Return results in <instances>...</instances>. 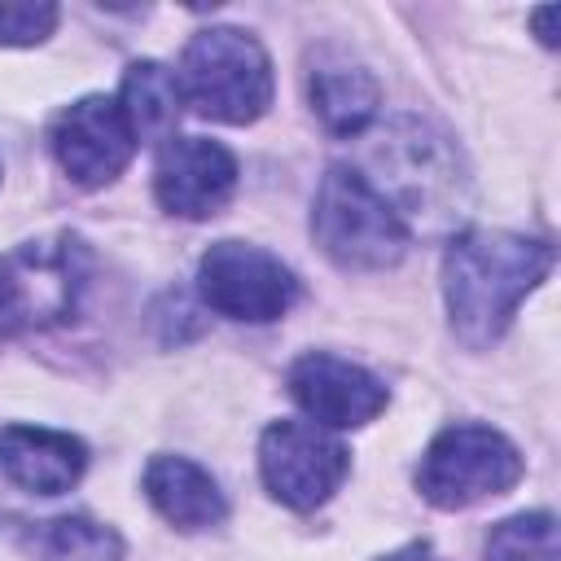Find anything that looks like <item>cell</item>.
Segmentation results:
<instances>
[{"mask_svg":"<svg viewBox=\"0 0 561 561\" xmlns=\"http://www.w3.org/2000/svg\"><path fill=\"white\" fill-rule=\"evenodd\" d=\"M197 289L210 311L254 324L285 316L298 298L294 272L276 254L245 241H215L197 263Z\"/></svg>","mask_w":561,"mask_h":561,"instance_id":"obj_7","label":"cell"},{"mask_svg":"<svg viewBox=\"0 0 561 561\" xmlns=\"http://www.w3.org/2000/svg\"><path fill=\"white\" fill-rule=\"evenodd\" d=\"M57 26V4L48 0H0V44H39Z\"/></svg>","mask_w":561,"mask_h":561,"instance_id":"obj_18","label":"cell"},{"mask_svg":"<svg viewBox=\"0 0 561 561\" xmlns=\"http://www.w3.org/2000/svg\"><path fill=\"white\" fill-rule=\"evenodd\" d=\"M522 478L517 447L491 425H451L443 430L416 469V491L434 508H469L478 500L504 495Z\"/></svg>","mask_w":561,"mask_h":561,"instance_id":"obj_6","label":"cell"},{"mask_svg":"<svg viewBox=\"0 0 561 561\" xmlns=\"http://www.w3.org/2000/svg\"><path fill=\"white\" fill-rule=\"evenodd\" d=\"M145 495L180 530H206L228 513L219 482L184 456H153L145 465Z\"/></svg>","mask_w":561,"mask_h":561,"instance_id":"obj_14","label":"cell"},{"mask_svg":"<svg viewBox=\"0 0 561 561\" xmlns=\"http://www.w3.org/2000/svg\"><path fill=\"white\" fill-rule=\"evenodd\" d=\"M136 145L140 140H171L175 136V118H180V83L167 66L158 61H136L123 79V96H118Z\"/></svg>","mask_w":561,"mask_h":561,"instance_id":"obj_15","label":"cell"},{"mask_svg":"<svg viewBox=\"0 0 561 561\" xmlns=\"http://www.w3.org/2000/svg\"><path fill=\"white\" fill-rule=\"evenodd\" d=\"M237 188V158L206 136H171L158 149L153 193L171 215L206 219Z\"/></svg>","mask_w":561,"mask_h":561,"instance_id":"obj_10","label":"cell"},{"mask_svg":"<svg viewBox=\"0 0 561 561\" xmlns=\"http://www.w3.org/2000/svg\"><path fill=\"white\" fill-rule=\"evenodd\" d=\"M557 13H561L557 4H548V9H535V13H530V22L539 26V39H543L548 48H557V31H552V22H557Z\"/></svg>","mask_w":561,"mask_h":561,"instance_id":"obj_19","label":"cell"},{"mask_svg":"<svg viewBox=\"0 0 561 561\" xmlns=\"http://www.w3.org/2000/svg\"><path fill=\"white\" fill-rule=\"evenodd\" d=\"M486 561H561L552 513H517L486 539Z\"/></svg>","mask_w":561,"mask_h":561,"instance_id":"obj_17","label":"cell"},{"mask_svg":"<svg viewBox=\"0 0 561 561\" xmlns=\"http://www.w3.org/2000/svg\"><path fill=\"white\" fill-rule=\"evenodd\" d=\"M289 394L316 425L329 430L368 425L386 408V386L368 368L329 351H311L289 368Z\"/></svg>","mask_w":561,"mask_h":561,"instance_id":"obj_11","label":"cell"},{"mask_svg":"<svg viewBox=\"0 0 561 561\" xmlns=\"http://www.w3.org/2000/svg\"><path fill=\"white\" fill-rule=\"evenodd\" d=\"M48 145L75 184L96 188V184H110L131 162L136 131L114 96H83L57 114Z\"/></svg>","mask_w":561,"mask_h":561,"instance_id":"obj_9","label":"cell"},{"mask_svg":"<svg viewBox=\"0 0 561 561\" xmlns=\"http://www.w3.org/2000/svg\"><path fill=\"white\" fill-rule=\"evenodd\" d=\"M88 447L70 434L39 425H4L0 430V469L9 482L35 495H61L83 478Z\"/></svg>","mask_w":561,"mask_h":561,"instance_id":"obj_12","label":"cell"},{"mask_svg":"<svg viewBox=\"0 0 561 561\" xmlns=\"http://www.w3.org/2000/svg\"><path fill=\"white\" fill-rule=\"evenodd\" d=\"M180 101L215 123H254L272 105V61L237 26L197 31L180 57Z\"/></svg>","mask_w":561,"mask_h":561,"instance_id":"obj_4","label":"cell"},{"mask_svg":"<svg viewBox=\"0 0 561 561\" xmlns=\"http://www.w3.org/2000/svg\"><path fill=\"white\" fill-rule=\"evenodd\" d=\"M259 469H263L267 491L280 504H289V508H316V504H324L342 486V478L351 469V451L324 425H311V421H276V425L263 430Z\"/></svg>","mask_w":561,"mask_h":561,"instance_id":"obj_8","label":"cell"},{"mask_svg":"<svg viewBox=\"0 0 561 561\" xmlns=\"http://www.w3.org/2000/svg\"><path fill=\"white\" fill-rule=\"evenodd\" d=\"M92 276V250L75 232L22 241L0 254V342L53 329L79 311Z\"/></svg>","mask_w":561,"mask_h":561,"instance_id":"obj_3","label":"cell"},{"mask_svg":"<svg viewBox=\"0 0 561 561\" xmlns=\"http://www.w3.org/2000/svg\"><path fill=\"white\" fill-rule=\"evenodd\" d=\"M22 548L35 561H123V539L83 513L31 522L22 530Z\"/></svg>","mask_w":561,"mask_h":561,"instance_id":"obj_16","label":"cell"},{"mask_svg":"<svg viewBox=\"0 0 561 561\" xmlns=\"http://www.w3.org/2000/svg\"><path fill=\"white\" fill-rule=\"evenodd\" d=\"M381 561H443L430 543H403L399 552H390V557H381Z\"/></svg>","mask_w":561,"mask_h":561,"instance_id":"obj_20","label":"cell"},{"mask_svg":"<svg viewBox=\"0 0 561 561\" xmlns=\"http://www.w3.org/2000/svg\"><path fill=\"white\" fill-rule=\"evenodd\" d=\"M368 167L381 171V184H373L390 210L412 224L425 219V228H443L451 224L465 202V180L456 167V149L447 145V136H438L434 127H425L421 118H394L381 127L377 145L368 149Z\"/></svg>","mask_w":561,"mask_h":561,"instance_id":"obj_2","label":"cell"},{"mask_svg":"<svg viewBox=\"0 0 561 561\" xmlns=\"http://www.w3.org/2000/svg\"><path fill=\"white\" fill-rule=\"evenodd\" d=\"M552 245L517 232L473 228L447 245L443 294L451 329L465 346H491L517 316L522 298L552 272Z\"/></svg>","mask_w":561,"mask_h":561,"instance_id":"obj_1","label":"cell"},{"mask_svg":"<svg viewBox=\"0 0 561 561\" xmlns=\"http://www.w3.org/2000/svg\"><path fill=\"white\" fill-rule=\"evenodd\" d=\"M307 92H311V110L333 136H359L377 118V105H381V88L373 70H364L342 48H320L311 57Z\"/></svg>","mask_w":561,"mask_h":561,"instance_id":"obj_13","label":"cell"},{"mask_svg":"<svg viewBox=\"0 0 561 561\" xmlns=\"http://www.w3.org/2000/svg\"><path fill=\"white\" fill-rule=\"evenodd\" d=\"M311 232H316V245L346 272L394 267L408 250L403 219L390 210V202L368 184L359 167L324 171L316 210H311Z\"/></svg>","mask_w":561,"mask_h":561,"instance_id":"obj_5","label":"cell"}]
</instances>
